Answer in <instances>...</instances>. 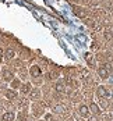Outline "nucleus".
<instances>
[{
    "label": "nucleus",
    "instance_id": "nucleus-15",
    "mask_svg": "<svg viewBox=\"0 0 113 121\" xmlns=\"http://www.w3.org/2000/svg\"><path fill=\"white\" fill-rule=\"evenodd\" d=\"M105 38H106L108 40H112L113 39V34L110 32V31H106V32H105Z\"/></svg>",
    "mask_w": 113,
    "mask_h": 121
},
{
    "label": "nucleus",
    "instance_id": "nucleus-8",
    "mask_svg": "<svg viewBox=\"0 0 113 121\" xmlns=\"http://www.w3.org/2000/svg\"><path fill=\"white\" fill-rule=\"evenodd\" d=\"M3 78H4L6 81H10V79H13V74L10 73V71H7V70H4V71H3Z\"/></svg>",
    "mask_w": 113,
    "mask_h": 121
},
{
    "label": "nucleus",
    "instance_id": "nucleus-18",
    "mask_svg": "<svg viewBox=\"0 0 113 121\" xmlns=\"http://www.w3.org/2000/svg\"><path fill=\"white\" fill-rule=\"evenodd\" d=\"M1 56H3V50L0 49V61H1Z\"/></svg>",
    "mask_w": 113,
    "mask_h": 121
},
{
    "label": "nucleus",
    "instance_id": "nucleus-4",
    "mask_svg": "<svg viewBox=\"0 0 113 121\" xmlns=\"http://www.w3.org/2000/svg\"><path fill=\"white\" fill-rule=\"evenodd\" d=\"M14 118H15V116H14V113H11V111L4 113L3 117H1V120L3 121H14Z\"/></svg>",
    "mask_w": 113,
    "mask_h": 121
},
{
    "label": "nucleus",
    "instance_id": "nucleus-5",
    "mask_svg": "<svg viewBox=\"0 0 113 121\" xmlns=\"http://www.w3.org/2000/svg\"><path fill=\"white\" fill-rule=\"evenodd\" d=\"M29 73H31L32 77H35V78H36V77L41 75V68H39L38 65H32V67H31V70H29Z\"/></svg>",
    "mask_w": 113,
    "mask_h": 121
},
{
    "label": "nucleus",
    "instance_id": "nucleus-11",
    "mask_svg": "<svg viewBox=\"0 0 113 121\" xmlns=\"http://www.w3.org/2000/svg\"><path fill=\"white\" fill-rule=\"evenodd\" d=\"M39 93H41L39 89H34L32 93H31V99H38V97H39Z\"/></svg>",
    "mask_w": 113,
    "mask_h": 121
},
{
    "label": "nucleus",
    "instance_id": "nucleus-7",
    "mask_svg": "<svg viewBox=\"0 0 113 121\" xmlns=\"http://www.w3.org/2000/svg\"><path fill=\"white\" fill-rule=\"evenodd\" d=\"M4 57H6L7 60L13 59V57H14V50H11V49H7V50H6V53H4Z\"/></svg>",
    "mask_w": 113,
    "mask_h": 121
},
{
    "label": "nucleus",
    "instance_id": "nucleus-17",
    "mask_svg": "<svg viewBox=\"0 0 113 121\" xmlns=\"http://www.w3.org/2000/svg\"><path fill=\"white\" fill-rule=\"evenodd\" d=\"M89 121H98V118H96V117H91V118H89Z\"/></svg>",
    "mask_w": 113,
    "mask_h": 121
},
{
    "label": "nucleus",
    "instance_id": "nucleus-2",
    "mask_svg": "<svg viewBox=\"0 0 113 121\" xmlns=\"http://www.w3.org/2000/svg\"><path fill=\"white\" fill-rule=\"evenodd\" d=\"M54 89H56V92L63 93V92L66 91V85H64L63 81H59V82H56V85H54Z\"/></svg>",
    "mask_w": 113,
    "mask_h": 121
},
{
    "label": "nucleus",
    "instance_id": "nucleus-14",
    "mask_svg": "<svg viewBox=\"0 0 113 121\" xmlns=\"http://www.w3.org/2000/svg\"><path fill=\"white\" fill-rule=\"evenodd\" d=\"M54 111H56V113H63V111H64V106H62V104H57V106L54 107Z\"/></svg>",
    "mask_w": 113,
    "mask_h": 121
},
{
    "label": "nucleus",
    "instance_id": "nucleus-16",
    "mask_svg": "<svg viewBox=\"0 0 113 121\" xmlns=\"http://www.w3.org/2000/svg\"><path fill=\"white\" fill-rule=\"evenodd\" d=\"M46 121H53V118H52L50 114H46Z\"/></svg>",
    "mask_w": 113,
    "mask_h": 121
},
{
    "label": "nucleus",
    "instance_id": "nucleus-1",
    "mask_svg": "<svg viewBox=\"0 0 113 121\" xmlns=\"http://www.w3.org/2000/svg\"><path fill=\"white\" fill-rule=\"evenodd\" d=\"M96 95H98L99 97H108V99L112 96V95H110V92H109L105 86H99V88L96 89Z\"/></svg>",
    "mask_w": 113,
    "mask_h": 121
},
{
    "label": "nucleus",
    "instance_id": "nucleus-13",
    "mask_svg": "<svg viewBox=\"0 0 113 121\" xmlns=\"http://www.w3.org/2000/svg\"><path fill=\"white\" fill-rule=\"evenodd\" d=\"M29 89H31V85H29V84H25L24 86L21 88V92H23V93H28V92H29Z\"/></svg>",
    "mask_w": 113,
    "mask_h": 121
},
{
    "label": "nucleus",
    "instance_id": "nucleus-12",
    "mask_svg": "<svg viewBox=\"0 0 113 121\" xmlns=\"http://www.w3.org/2000/svg\"><path fill=\"white\" fill-rule=\"evenodd\" d=\"M91 110H92V111H94L95 114H99V113H100L99 107H98V106H96L95 103H92V104H91Z\"/></svg>",
    "mask_w": 113,
    "mask_h": 121
},
{
    "label": "nucleus",
    "instance_id": "nucleus-9",
    "mask_svg": "<svg viewBox=\"0 0 113 121\" xmlns=\"http://www.w3.org/2000/svg\"><path fill=\"white\" fill-rule=\"evenodd\" d=\"M6 97H7V99H14V97H15V92H14L13 89L7 91V92H6Z\"/></svg>",
    "mask_w": 113,
    "mask_h": 121
},
{
    "label": "nucleus",
    "instance_id": "nucleus-10",
    "mask_svg": "<svg viewBox=\"0 0 113 121\" xmlns=\"http://www.w3.org/2000/svg\"><path fill=\"white\" fill-rule=\"evenodd\" d=\"M20 85H21L20 79H13V82H11V88H13V89H17V88H20Z\"/></svg>",
    "mask_w": 113,
    "mask_h": 121
},
{
    "label": "nucleus",
    "instance_id": "nucleus-3",
    "mask_svg": "<svg viewBox=\"0 0 113 121\" xmlns=\"http://www.w3.org/2000/svg\"><path fill=\"white\" fill-rule=\"evenodd\" d=\"M99 75H100V78H103V79H106L108 77H109V70L105 67V65H102L99 68Z\"/></svg>",
    "mask_w": 113,
    "mask_h": 121
},
{
    "label": "nucleus",
    "instance_id": "nucleus-6",
    "mask_svg": "<svg viewBox=\"0 0 113 121\" xmlns=\"http://www.w3.org/2000/svg\"><path fill=\"white\" fill-rule=\"evenodd\" d=\"M80 114L82 117H87L88 114H89V109H88L87 106H80Z\"/></svg>",
    "mask_w": 113,
    "mask_h": 121
}]
</instances>
